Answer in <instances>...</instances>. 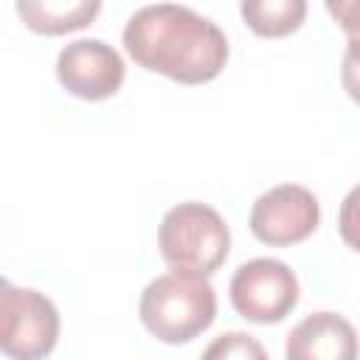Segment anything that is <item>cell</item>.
I'll return each instance as SVG.
<instances>
[{"instance_id": "9", "label": "cell", "mask_w": 360, "mask_h": 360, "mask_svg": "<svg viewBox=\"0 0 360 360\" xmlns=\"http://www.w3.org/2000/svg\"><path fill=\"white\" fill-rule=\"evenodd\" d=\"M101 11V3L96 0H20L17 3V14L25 22V28H31L34 34H45V37H59V34H70L79 28H87L96 14Z\"/></svg>"}, {"instance_id": "2", "label": "cell", "mask_w": 360, "mask_h": 360, "mask_svg": "<svg viewBox=\"0 0 360 360\" xmlns=\"http://www.w3.org/2000/svg\"><path fill=\"white\" fill-rule=\"evenodd\" d=\"M158 250L172 273L188 278H208L228 259L231 231L217 208L188 200L169 208L160 219Z\"/></svg>"}, {"instance_id": "8", "label": "cell", "mask_w": 360, "mask_h": 360, "mask_svg": "<svg viewBox=\"0 0 360 360\" xmlns=\"http://www.w3.org/2000/svg\"><path fill=\"white\" fill-rule=\"evenodd\" d=\"M287 360H357L360 338L354 326L338 312H312L298 321L284 346Z\"/></svg>"}, {"instance_id": "1", "label": "cell", "mask_w": 360, "mask_h": 360, "mask_svg": "<svg viewBox=\"0 0 360 360\" xmlns=\"http://www.w3.org/2000/svg\"><path fill=\"white\" fill-rule=\"evenodd\" d=\"M124 48L135 65L177 84L214 82L228 62L222 28L177 3L138 8L124 25Z\"/></svg>"}, {"instance_id": "3", "label": "cell", "mask_w": 360, "mask_h": 360, "mask_svg": "<svg viewBox=\"0 0 360 360\" xmlns=\"http://www.w3.org/2000/svg\"><path fill=\"white\" fill-rule=\"evenodd\" d=\"M143 329L160 343H188L202 335L217 318V292L208 278L163 273L152 278L138 304Z\"/></svg>"}, {"instance_id": "11", "label": "cell", "mask_w": 360, "mask_h": 360, "mask_svg": "<svg viewBox=\"0 0 360 360\" xmlns=\"http://www.w3.org/2000/svg\"><path fill=\"white\" fill-rule=\"evenodd\" d=\"M326 11L346 34V53L340 65V84L346 96L360 104V0H329Z\"/></svg>"}, {"instance_id": "10", "label": "cell", "mask_w": 360, "mask_h": 360, "mask_svg": "<svg viewBox=\"0 0 360 360\" xmlns=\"http://www.w3.org/2000/svg\"><path fill=\"white\" fill-rule=\"evenodd\" d=\"M239 11L245 25L253 34L278 39L301 28L307 17V3L304 0H245Z\"/></svg>"}, {"instance_id": "5", "label": "cell", "mask_w": 360, "mask_h": 360, "mask_svg": "<svg viewBox=\"0 0 360 360\" xmlns=\"http://www.w3.org/2000/svg\"><path fill=\"white\" fill-rule=\"evenodd\" d=\"M228 292L236 315L264 326L284 321L301 298V287L292 267L284 264L281 259H267V256L239 264Z\"/></svg>"}, {"instance_id": "7", "label": "cell", "mask_w": 360, "mask_h": 360, "mask_svg": "<svg viewBox=\"0 0 360 360\" xmlns=\"http://www.w3.org/2000/svg\"><path fill=\"white\" fill-rule=\"evenodd\" d=\"M127 68L121 53L104 39H73L56 56L59 84L82 101H104L124 84Z\"/></svg>"}, {"instance_id": "6", "label": "cell", "mask_w": 360, "mask_h": 360, "mask_svg": "<svg viewBox=\"0 0 360 360\" xmlns=\"http://www.w3.org/2000/svg\"><path fill=\"white\" fill-rule=\"evenodd\" d=\"M321 222L318 197L298 183H281L256 197L250 208V233L270 248H290L315 233Z\"/></svg>"}, {"instance_id": "13", "label": "cell", "mask_w": 360, "mask_h": 360, "mask_svg": "<svg viewBox=\"0 0 360 360\" xmlns=\"http://www.w3.org/2000/svg\"><path fill=\"white\" fill-rule=\"evenodd\" d=\"M338 231L340 239L360 253V183L343 197L340 211H338Z\"/></svg>"}, {"instance_id": "12", "label": "cell", "mask_w": 360, "mask_h": 360, "mask_svg": "<svg viewBox=\"0 0 360 360\" xmlns=\"http://www.w3.org/2000/svg\"><path fill=\"white\" fill-rule=\"evenodd\" d=\"M200 360H270L264 346L248 332H222L214 338Z\"/></svg>"}, {"instance_id": "4", "label": "cell", "mask_w": 360, "mask_h": 360, "mask_svg": "<svg viewBox=\"0 0 360 360\" xmlns=\"http://www.w3.org/2000/svg\"><path fill=\"white\" fill-rule=\"evenodd\" d=\"M59 340V309L31 287L0 284V349L8 360H45Z\"/></svg>"}]
</instances>
